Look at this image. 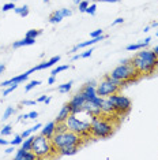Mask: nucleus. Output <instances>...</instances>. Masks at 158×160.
Masks as SVG:
<instances>
[{
	"instance_id": "nucleus-10",
	"label": "nucleus",
	"mask_w": 158,
	"mask_h": 160,
	"mask_svg": "<svg viewBox=\"0 0 158 160\" xmlns=\"http://www.w3.org/2000/svg\"><path fill=\"white\" fill-rule=\"evenodd\" d=\"M95 88H97V86H95L94 81L87 82V83H85V85L82 86V89L79 90V93L85 97L86 101H90V100H93L97 96V89Z\"/></svg>"
},
{
	"instance_id": "nucleus-43",
	"label": "nucleus",
	"mask_w": 158,
	"mask_h": 160,
	"mask_svg": "<svg viewBox=\"0 0 158 160\" xmlns=\"http://www.w3.org/2000/svg\"><path fill=\"white\" fill-rule=\"evenodd\" d=\"M120 23H124V19L123 18H117L112 22V26H116V25H120Z\"/></svg>"
},
{
	"instance_id": "nucleus-24",
	"label": "nucleus",
	"mask_w": 158,
	"mask_h": 160,
	"mask_svg": "<svg viewBox=\"0 0 158 160\" xmlns=\"http://www.w3.org/2000/svg\"><path fill=\"white\" fill-rule=\"evenodd\" d=\"M41 85V81H38V79H33V81H29L26 85H25V92H30L31 89H34L35 86Z\"/></svg>"
},
{
	"instance_id": "nucleus-13",
	"label": "nucleus",
	"mask_w": 158,
	"mask_h": 160,
	"mask_svg": "<svg viewBox=\"0 0 158 160\" xmlns=\"http://www.w3.org/2000/svg\"><path fill=\"white\" fill-rule=\"evenodd\" d=\"M60 62V56L57 55V56H52L49 60H46V62H42V63H40L37 64V66H34L33 68H31V71H40V70H45V68H49V67H52L53 64H56V63H59Z\"/></svg>"
},
{
	"instance_id": "nucleus-45",
	"label": "nucleus",
	"mask_w": 158,
	"mask_h": 160,
	"mask_svg": "<svg viewBox=\"0 0 158 160\" xmlns=\"http://www.w3.org/2000/svg\"><path fill=\"white\" fill-rule=\"evenodd\" d=\"M55 82H56V77L55 75H51V77L48 78V85H53Z\"/></svg>"
},
{
	"instance_id": "nucleus-15",
	"label": "nucleus",
	"mask_w": 158,
	"mask_h": 160,
	"mask_svg": "<svg viewBox=\"0 0 158 160\" xmlns=\"http://www.w3.org/2000/svg\"><path fill=\"white\" fill-rule=\"evenodd\" d=\"M55 133H56V122L55 121L46 123L45 126L41 127V134L42 136H45L46 138H49V140L55 136Z\"/></svg>"
},
{
	"instance_id": "nucleus-26",
	"label": "nucleus",
	"mask_w": 158,
	"mask_h": 160,
	"mask_svg": "<svg viewBox=\"0 0 158 160\" xmlns=\"http://www.w3.org/2000/svg\"><path fill=\"white\" fill-rule=\"evenodd\" d=\"M42 34V30L41 29H31L26 33V37H31V38H37L38 36Z\"/></svg>"
},
{
	"instance_id": "nucleus-53",
	"label": "nucleus",
	"mask_w": 158,
	"mask_h": 160,
	"mask_svg": "<svg viewBox=\"0 0 158 160\" xmlns=\"http://www.w3.org/2000/svg\"><path fill=\"white\" fill-rule=\"evenodd\" d=\"M150 26H151V28H158V22H153Z\"/></svg>"
},
{
	"instance_id": "nucleus-46",
	"label": "nucleus",
	"mask_w": 158,
	"mask_h": 160,
	"mask_svg": "<svg viewBox=\"0 0 158 160\" xmlns=\"http://www.w3.org/2000/svg\"><path fill=\"white\" fill-rule=\"evenodd\" d=\"M93 2H104V3H118L121 0H93Z\"/></svg>"
},
{
	"instance_id": "nucleus-6",
	"label": "nucleus",
	"mask_w": 158,
	"mask_h": 160,
	"mask_svg": "<svg viewBox=\"0 0 158 160\" xmlns=\"http://www.w3.org/2000/svg\"><path fill=\"white\" fill-rule=\"evenodd\" d=\"M67 127L70 132H74L75 134L83 137H89L90 136V121H86V119L78 118V115L71 114L67 118Z\"/></svg>"
},
{
	"instance_id": "nucleus-25",
	"label": "nucleus",
	"mask_w": 158,
	"mask_h": 160,
	"mask_svg": "<svg viewBox=\"0 0 158 160\" xmlns=\"http://www.w3.org/2000/svg\"><path fill=\"white\" fill-rule=\"evenodd\" d=\"M70 67H71L70 64H63V66H57V67H55V68H53V70L51 71V75H55V77H56V75L59 74V72L66 71V70H68Z\"/></svg>"
},
{
	"instance_id": "nucleus-57",
	"label": "nucleus",
	"mask_w": 158,
	"mask_h": 160,
	"mask_svg": "<svg viewBox=\"0 0 158 160\" xmlns=\"http://www.w3.org/2000/svg\"><path fill=\"white\" fill-rule=\"evenodd\" d=\"M156 36H157V37H158V32H157V33H156Z\"/></svg>"
},
{
	"instance_id": "nucleus-23",
	"label": "nucleus",
	"mask_w": 158,
	"mask_h": 160,
	"mask_svg": "<svg viewBox=\"0 0 158 160\" xmlns=\"http://www.w3.org/2000/svg\"><path fill=\"white\" fill-rule=\"evenodd\" d=\"M72 81H68L66 83H63V85H60L59 88H57V90H59L60 93H68L71 90V88H72Z\"/></svg>"
},
{
	"instance_id": "nucleus-4",
	"label": "nucleus",
	"mask_w": 158,
	"mask_h": 160,
	"mask_svg": "<svg viewBox=\"0 0 158 160\" xmlns=\"http://www.w3.org/2000/svg\"><path fill=\"white\" fill-rule=\"evenodd\" d=\"M31 151L35 153L37 159H45V158H52L53 153H56L55 148L52 145V141L46 138L42 134L34 136L33 145H31Z\"/></svg>"
},
{
	"instance_id": "nucleus-50",
	"label": "nucleus",
	"mask_w": 158,
	"mask_h": 160,
	"mask_svg": "<svg viewBox=\"0 0 158 160\" xmlns=\"http://www.w3.org/2000/svg\"><path fill=\"white\" fill-rule=\"evenodd\" d=\"M4 70H6V66H4V64H0V74H3Z\"/></svg>"
},
{
	"instance_id": "nucleus-34",
	"label": "nucleus",
	"mask_w": 158,
	"mask_h": 160,
	"mask_svg": "<svg viewBox=\"0 0 158 160\" xmlns=\"http://www.w3.org/2000/svg\"><path fill=\"white\" fill-rule=\"evenodd\" d=\"M25 153H26V149H23V148L16 149V153H15V160H22Z\"/></svg>"
},
{
	"instance_id": "nucleus-41",
	"label": "nucleus",
	"mask_w": 158,
	"mask_h": 160,
	"mask_svg": "<svg viewBox=\"0 0 158 160\" xmlns=\"http://www.w3.org/2000/svg\"><path fill=\"white\" fill-rule=\"evenodd\" d=\"M37 118H38V112L37 111L29 112V119H37Z\"/></svg>"
},
{
	"instance_id": "nucleus-29",
	"label": "nucleus",
	"mask_w": 158,
	"mask_h": 160,
	"mask_svg": "<svg viewBox=\"0 0 158 160\" xmlns=\"http://www.w3.org/2000/svg\"><path fill=\"white\" fill-rule=\"evenodd\" d=\"M18 85H19V83H11L10 86H6V89L3 90V96H8L10 93L14 92V90L18 88Z\"/></svg>"
},
{
	"instance_id": "nucleus-51",
	"label": "nucleus",
	"mask_w": 158,
	"mask_h": 160,
	"mask_svg": "<svg viewBox=\"0 0 158 160\" xmlns=\"http://www.w3.org/2000/svg\"><path fill=\"white\" fill-rule=\"evenodd\" d=\"M51 100H52V97H51V96H48V97L45 99L44 103H45V104H49V103H51Z\"/></svg>"
},
{
	"instance_id": "nucleus-14",
	"label": "nucleus",
	"mask_w": 158,
	"mask_h": 160,
	"mask_svg": "<svg viewBox=\"0 0 158 160\" xmlns=\"http://www.w3.org/2000/svg\"><path fill=\"white\" fill-rule=\"evenodd\" d=\"M78 151H79V147H77V145H68V147L56 149V153L57 156H72L75 153H78Z\"/></svg>"
},
{
	"instance_id": "nucleus-20",
	"label": "nucleus",
	"mask_w": 158,
	"mask_h": 160,
	"mask_svg": "<svg viewBox=\"0 0 158 160\" xmlns=\"http://www.w3.org/2000/svg\"><path fill=\"white\" fill-rule=\"evenodd\" d=\"M64 19L63 14H62V10H56V11H53L51 15H49V22L51 23H59L62 22Z\"/></svg>"
},
{
	"instance_id": "nucleus-56",
	"label": "nucleus",
	"mask_w": 158,
	"mask_h": 160,
	"mask_svg": "<svg viewBox=\"0 0 158 160\" xmlns=\"http://www.w3.org/2000/svg\"><path fill=\"white\" fill-rule=\"evenodd\" d=\"M44 3H49V0H44Z\"/></svg>"
},
{
	"instance_id": "nucleus-3",
	"label": "nucleus",
	"mask_w": 158,
	"mask_h": 160,
	"mask_svg": "<svg viewBox=\"0 0 158 160\" xmlns=\"http://www.w3.org/2000/svg\"><path fill=\"white\" fill-rule=\"evenodd\" d=\"M114 132V125L104 114L91 116L90 121V136L94 138H108Z\"/></svg>"
},
{
	"instance_id": "nucleus-44",
	"label": "nucleus",
	"mask_w": 158,
	"mask_h": 160,
	"mask_svg": "<svg viewBox=\"0 0 158 160\" xmlns=\"http://www.w3.org/2000/svg\"><path fill=\"white\" fill-rule=\"evenodd\" d=\"M14 151H16V149H15V145H11V147H10V148H7L4 152H6L7 155H10V153H12Z\"/></svg>"
},
{
	"instance_id": "nucleus-54",
	"label": "nucleus",
	"mask_w": 158,
	"mask_h": 160,
	"mask_svg": "<svg viewBox=\"0 0 158 160\" xmlns=\"http://www.w3.org/2000/svg\"><path fill=\"white\" fill-rule=\"evenodd\" d=\"M153 51L157 53V56H158V45H157V47H154V49H153Z\"/></svg>"
},
{
	"instance_id": "nucleus-35",
	"label": "nucleus",
	"mask_w": 158,
	"mask_h": 160,
	"mask_svg": "<svg viewBox=\"0 0 158 160\" xmlns=\"http://www.w3.org/2000/svg\"><path fill=\"white\" fill-rule=\"evenodd\" d=\"M15 3H6L4 6H3V8H2V11L3 12H7V11H10V10H14L15 8Z\"/></svg>"
},
{
	"instance_id": "nucleus-18",
	"label": "nucleus",
	"mask_w": 158,
	"mask_h": 160,
	"mask_svg": "<svg viewBox=\"0 0 158 160\" xmlns=\"http://www.w3.org/2000/svg\"><path fill=\"white\" fill-rule=\"evenodd\" d=\"M101 110H102V114L104 115H112V114H116L114 112V108H113V104H112V101H110L109 99H105L104 97V100H102V104H101Z\"/></svg>"
},
{
	"instance_id": "nucleus-47",
	"label": "nucleus",
	"mask_w": 158,
	"mask_h": 160,
	"mask_svg": "<svg viewBox=\"0 0 158 160\" xmlns=\"http://www.w3.org/2000/svg\"><path fill=\"white\" fill-rule=\"evenodd\" d=\"M26 119H29V114L21 115V116H19V118H18V121H19V122H23V121H26Z\"/></svg>"
},
{
	"instance_id": "nucleus-17",
	"label": "nucleus",
	"mask_w": 158,
	"mask_h": 160,
	"mask_svg": "<svg viewBox=\"0 0 158 160\" xmlns=\"http://www.w3.org/2000/svg\"><path fill=\"white\" fill-rule=\"evenodd\" d=\"M71 115V111H70V108H68V104L66 103L62 107V110H60V112L57 114L56 116V119H55V122L56 123H60V122H66L67 121V118Z\"/></svg>"
},
{
	"instance_id": "nucleus-36",
	"label": "nucleus",
	"mask_w": 158,
	"mask_h": 160,
	"mask_svg": "<svg viewBox=\"0 0 158 160\" xmlns=\"http://www.w3.org/2000/svg\"><path fill=\"white\" fill-rule=\"evenodd\" d=\"M93 52H94V49H93L91 47H90V48H89V49H86L83 53H81V59H86V58H90Z\"/></svg>"
},
{
	"instance_id": "nucleus-12",
	"label": "nucleus",
	"mask_w": 158,
	"mask_h": 160,
	"mask_svg": "<svg viewBox=\"0 0 158 160\" xmlns=\"http://www.w3.org/2000/svg\"><path fill=\"white\" fill-rule=\"evenodd\" d=\"M31 72H33V71H31V68H30V70L25 71L23 74L16 75V77H12V78L7 79V81H3L2 83H0V86H2V88H6V86H10L11 83H22V82H25L29 78V75H30Z\"/></svg>"
},
{
	"instance_id": "nucleus-22",
	"label": "nucleus",
	"mask_w": 158,
	"mask_h": 160,
	"mask_svg": "<svg viewBox=\"0 0 158 160\" xmlns=\"http://www.w3.org/2000/svg\"><path fill=\"white\" fill-rule=\"evenodd\" d=\"M14 12L25 18V17L29 15V7H27L26 4L22 6V7H15V8H14Z\"/></svg>"
},
{
	"instance_id": "nucleus-2",
	"label": "nucleus",
	"mask_w": 158,
	"mask_h": 160,
	"mask_svg": "<svg viewBox=\"0 0 158 160\" xmlns=\"http://www.w3.org/2000/svg\"><path fill=\"white\" fill-rule=\"evenodd\" d=\"M110 77L120 81V88H124L128 83L136 82L142 75L139 74V71L135 68L131 59H125L121 62L118 66L113 68L112 72H110Z\"/></svg>"
},
{
	"instance_id": "nucleus-52",
	"label": "nucleus",
	"mask_w": 158,
	"mask_h": 160,
	"mask_svg": "<svg viewBox=\"0 0 158 160\" xmlns=\"http://www.w3.org/2000/svg\"><path fill=\"white\" fill-rule=\"evenodd\" d=\"M150 29H151V26L149 25V26H146L145 29H143V32H145V33H147V32H150Z\"/></svg>"
},
{
	"instance_id": "nucleus-48",
	"label": "nucleus",
	"mask_w": 158,
	"mask_h": 160,
	"mask_svg": "<svg viewBox=\"0 0 158 160\" xmlns=\"http://www.w3.org/2000/svg\"><path fill=\"white\" fill-rule=\"evenodd\" d=\"M45 99H46V96H45V94H42V96H40L37 99V103H44Z\"/></svg>"
},
{
	"instance_id": "nucleus-33",
	"label": "nucleus",
	"mask_w": 158,
	"mask_h": 160,
	"mask_svg": "<svg viewBox=\"0 0 158 160\" xmlns=\"http://www.w3.org/2000/svg\"><path fill=\"white\" fill-rule=\"evenodd\" d=\"M95 11H97V4H95V3H93V4H89L87 10H86V12H87L89 15H95Z\"/></svg>"
},
{
	"instance_id": "nucleus-21",
	"label": "nucleus",
	"mask_w": 158,
	"mask_h": 160,
	"mask_svg": "<svg viewBox=\"0 0 158 160\" xmlns=\"http://www.w3.org/2000/svg\"><path fill=\"white\" fill-rule=\"evenodd\" d=\"M33 140H34V134L29 136L27 138H25L23 142L21 144V148L26 149V151H31V145H33Z\"/></svg>"
},
{
	"instance_id": "nucleus-55",
	"label": "nucleus",
	"mask_w": 158,
	"mask_h": 160,
	"mask_svg": "<svg viewBox=\"0 0 158 160\" xmlns=\"http://www.w3.org/2000/svg\"><path fill=\"white\" fill-rule=\"evenodd\" d=\"M82 2V0H74V3H75V4H79V3H81Z\"/></svg>"
},
{
	"instance_id": "nucleus-39",
	"label": "nucleus",
	"mask_w": 158,
	"mask_h": 160,
	"mask_svg": "<svg viewBox=\"0 0 158 160\" xmlns=\"http://www.w3.org/2000/svg\"><path fill=\"white\" fill-rule=\"evenodd\" d=\"M62 14H63V17L66 18V17H70L71 14H72V11H71L70 8H62Z\"/></svg>"
},
{
	"instance_id": "nucleus-38",
	"label": "nucleus",
	"mask_w": 158,
	"mask_h": 160,
	"mask_svg": "<svg viewBox=\"0 0 158 160\" xmlns=\"http://www.w3.org/2000/svg\"><path fill=\"white\" fill-rule=\"evenodd\" d=\"M37 104V100H23L22 105H35Z\"/></svg>"
},
{
	"instance_id": "nucleus-8",
	"label": "nucleus",
	"mask_w": 158,
	"mask_h": 160,
	"mask_svg": "<svg viewBox=\"0 0 158 160\" xmlns=\"http://www.w3.org/2000/svg\"><path fill=\"white\" fill-rule=\"evenodd\" d=\"M108 99L112 101L113 104V108H114V112L118 115H125L131 111V100L128 99L127 96H123V94L118 93H114V94H110L108 96Z\"/></svg>"
},
{
	"instance_id": "nucleus-30",
	"label": "nucleus",
	"mask_w": 158,
	"mask_h": 160,
	"mask_svg": "<svg viewBox=\"0 0 158 160\" xmlns=\"http://www.w3.org/2000/svg\"><path fill=\"white\" fill-rule=\"evenodd\" d=\"M67 130H68V127L66 122L56 123V133H63V132H67Z\"/></svg>"
},
{
	"instance_id": "nucleus-40",
	"label": "nucleus",
	"mask_w": 158,
	"mask_h": 160,
	"mask_svg": "<svg viewBox=\"0 0 158 160\" xmlns=\"http://www.w3.org/2000/svg\"><path fill=\"white\" fill-rule=\"evenodd\" d=\"M41 127H42V125H41V123H35V125L33 126V127H30V130H31V133H35V132H37V130L38 129H41Z\"/></svg>"
},
{
	"instance_id": "nucleus-9",
	"label": "nucleus",
	"mask_w": 158,
	"mask_h": 160,
	"mask_svg": "<svg viewBox=\"0 0 158 160\" xmlns=\"http://www.w3.org/2000/svg\"><path fill=\"white\" fill-rule=\"evenodd\" d=\"M85 97L82 96L81 93H77L75 96L68 101V108H70L71 114H81L82 111H83V104H85Z\"/></svg>"
},
{
	"instance_id": "nucleus-31",
	"label": "nucleus",
	"mask_w": 158,
	"mask_h": 160,
	"mask_svg": "<svg viewBox=\"0 0 158 160\" xmlns=\"http://www.w3.org/2000/svg\"><path fill=\"white\" fill-rule=\"evenodd\" d=\"M89 4H90V3H89V0H82V2L78 4L79 11H81V12H86V10H87Z\"/></svg>"
},
{
	"instance_id": "nucleus-42",
	"label": "nucleus",
	"mask_w": 158,
	"mask_h": 160,
	"mask_svg": "<svg viewBox=\"0 0 158 160\" xmlns=\"http://www.w3.org/2000/svg\"><path fill=\"white\" fill-rule=\"evenodd\" d=\"M31 134H33V133H31V130H30V129H27V130H25V132L21 134V136H22V137H23V140H25V138H27L29 136H31Z\"/></svg>"
},
{
	"instance_id": "nucleus-28",
	"label": "nucleus",
	"mask_w": 158,
	"mask_h": 160,
	"mask_svg": "<svg viewBox=\"0 0 158 160\" xmlns=\"http://www.w3.org/2000/svg\"><path fill=\"white\" fill-rule=\"evenodd\" d=\"M14 114H15V108H14V107H7L6 111L3 112V121H6V119L11 118Z\"/></svg>"
},
{
	"instance_id": "nucleus-1",
	"label": "nucleus",
	"mask_w": 158,
	"mask_h": 160,
	"mask_svg": "<svg viewBox=\"0 0 158 160\" xmlns=\"http://www.w3.org/2000/svg\"><path fill=\"white\" fill-rule=\"evenodd\" d=\"M135 68L142 75H151L158 70V56L154 51L150 49H139L134 58H131Z\"/></svg>"
},
{
	"instance_id": "nucleus-7",
	"label": "nucleus",
	"mask_w": 158,
	"mask_h": 160,
	"mask_svg": "<svg viewBox=\"0 0 158 160\" xmlns=\"http://www.w3.org/2000/svg\"><path fill=\"white\" fill-rule=\"evenodd\" d=\"M97 94L101 97H108L110 94L118 93L121 90L120 88V81L110 77V74H106L104 79L97 85Z\"/></svg>"
},
{
	"instance_id": "nucleus-5",
	"label": "nucleus",
	"mask_w": 158,
	"mask_h": 160,
	"mask_svg": "<svg viewBox=\"0 0 158 160\" xmlns=\"http://www.w3.org/2000/svg\"><path fill=\"white\" fill-rule=\"evenodd\" d=\"M52 141V145L53 148L59 149V148H63V147H68V145H77V147H81L82 145V141L83 138L78 134H75L74 132H63V133H55V136L51 138Z\"/></svg>"
},
{
	"instance_id": "nucleus-32",
	"label": "nucleus",
	"mask_w": 158,
	"mask_h": 160,
	"mask_svg": "<svg viewBox=\"0 0 158 160\" xmlns=\"http://www.w3.org/2000/svg\"><path fill=\"white\" fill-rule=\"evenodd\" d=\"M22 142H23V137L21 136V134H19V136H15L12 141H10V144H11V145H15V147H16V145H21Z\"/></svg>"
},
{
	"instance_id": "nucleus-37",
	"label": "nucleus",
	"mask_w": 158,
	"mask_h": 160,
	"mask_svg": "<svg viewBox=\"0 0 158 160\" xmlns=\"http://www.w3.org/2000/svg\"><path fill=\"white\" fill-rule=\"evenodd\" d=\"M101 34H104V30L102 29H97V30H94V32H91L90 33V37L94 38V37H98V36H101Z\"/></svg>"
},
{
	"instance_id": "nucleus-16",
	"label": "nucleus",
	"mask_w": 158,
	"mask_h": 160,
	"mask_svg": "<svg viewBox=\"0 0 158 160\" xmlns=\"http://www.w3.org/2000/svg\"><path fill=\"white\" fill-rule=\"evenodd\" d=\"M150 41H151V37H146L143 41L141 42H134V44H130L127 47V51L128 52H132V51H139V49H145L147 45L150 44Z\"/></svg>"
},
{
	"instance_id": "nucleus-49",
	"label": "nucleus",
	"mask_w": 158,
	"mask_h": 160,
	"mask_svg": "<svg viewBox=\"0 0 158 160\" xmlns=\"http://www.w3.org/2000/svg\"><path fill=\"white\" fill-rule=\"evenodd\" d=\"M8 144V141L7 140H3V138H0V145H7Z\"/></svg>"
},
{
	"instance_id": "nucleus-27",
	"label": "nucleus",
	"mask_w": 158,
	"mask_h": 160,
	"mask_svg": "<svg viewBox=\"0 0 158 160\" xmlns=\"http://www.w3.org/2000/svg\"><path fill=\"white\" fill-rule=\"evenodd\" d=\"M11 133H12V126L11 125H6V126H3L2 129H0V134H2V137H7V136H10Z\"/></svg>"
},
{
	"instance_id": "nucleus-19",
	"label": "nucleus",
	"mask_w": 158,
	"mask_h": 160,
	"mask_svg": "<svg viewBox=\"0 0 158 160\" xmlns=\"http://www.w3.org/2000/svg\"><path fill=\"white\" fill-rule=\"evenodd\" d=\"M35 42V38H31V37H26L25 36V38L19 40V41H15L12 44V48L14 49H18V48H22V47H27V45H33Z\"/></svg>"
},
{
	"instance_id": "nucleus-11",
	"label": "nucleus",
	"mask_w": 158,
	"mask_h": 160,
	"mask_svg": "<svg viewBox=\"0 0 158 160\" xmlns=\"http://www.w3.org/2000/svg\"><path fill=\"white\" fill-rule=\"evenodd\" d=\"M105 38H106V36H104V34L98 36V37H94V38H91V37H90V40H87V41H83V42H79V44H77V45L74 47V48H71V51H70L68 53H74V52H77L78 49H82V48H87V47H91V45L97 44L98 41H104Z\"/></svg>"
}]
</instances>
